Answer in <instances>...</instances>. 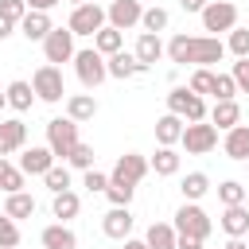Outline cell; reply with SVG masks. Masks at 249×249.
I'll return each instance as SVG.
<instances>
[{
    "label": "cell",
    "mask_w": 249,
    "mask_h": 249,
    "mask_svg": "<svg viewBox=\"0 0 249 249\" xmlns=\"http://www.w3.org/2000/svg\"><path fill=\"white\" fill-rule=\"evenodd\" d=\"M163 54L175 66H187V62L191 66H214V62L226 58V43L218 35H175Z\"/></svg>",
    "instance_id": "obj_1"
},
{
    "label": "cell",
    "mask_w": 249,
    "mask_h": 249,
    "mask_svg": "<svg viewBox=\"0 0 249 249\" xmlns=\"http://www.w3.org/2000/svg\"><path fill=\"white\" fill-rule=\"evenodd\" d=\"M74 74H78V82L93 93L105 78H109V70H105V54L101 51H93V47H82V51H74Z\"/></svg>",
    "instance_id": "obj_2"
},
{
    "label": "cell",
    "mask_w": 249,
    "mask_h": 249,
    "mask_svg": "<svg viewBox=\"0 0 249 249\" xmlns=\"http://www.w3.org/2000/svg\"><path fill=\"white\" fill-rule=\"evenodd\" d=\"M31 89H35V97H39V101H47V105H58V101H66L62 66H51V62H43V66L31 74Z\"/></svg>",
    "instance_id": "obj_3"
},
{
    "label": "cell",
    "mask_w": 249,
    "mask_h": 249,
    "mask_svg": "<svg viewBox=\"0 0 249 249\" xmlns=\"http://www.w3.org/2000/svg\"><path fill=\"white\" fill-rule=\"evenodd\" d=\"M78 140H82L78 136V121H70V117H51L47 121V148L54 152V160H66Z\"/></svg>",
    "instance_id": "obj_4"
},
{
    "label": "cell",
    "mask_w": 249,
    "mask_h": 249,
    "mask_svg": "<svg viewBox=\"0 0 249 249\" xmlns=\"http://www.w3.org/2000/svg\"><path fill=\"white\" fill-rule=\"evenodd\" d=\"M198 19H202V31L206 35H222V31L237 27V4L233 0H210L198 12Z\"/></svg>",
    "instance_id": "obj_5"
},
{
    "label": "cell",
    "mask_w": 249,
    "mask_h": 249,
    "mask_svg": "<svg viewBox=\"0 0 249 249\" xmlns=\"http://www.w3.org/2000/svg\"><path fill=\"white\" fill-rule=\"evenodd\" d=\"M167 113L183 117V121H206V101L191 89V86H171L167 93Z\"/></svg>",
    "instance_id": "obj_6"
},
{
    "label": "cell",
    "mask_w": 249,
    "mask_h": 249,
    "mask_svg": "<svg viewBox=\"0 0 249 249\" xmlns=\"http://www.w3.org/2000/svg\"><path fill=\"white\" fill-rule=\"evenodd\" d=\"M179 144L187 148V156H206V152H214V148H218V128H214V124H206V121H187V124H183Z\"/></svg>",
    "instance_id": "obj_7"
},
{
    "label": "cell",
    "mask_w": 249,
    "mask_h": 249,
    "mask_svg": "<svg viewBox=\"0 0 249 249\" xmlns=\"http://www.w3.org/2000/svg\"><path fill=\"white\" fill-rule=\"evenodd\" d=\"M175 233H191V237H210V230H214V222H210V214L198 206V202H183L179 210H175Z\"/></svg>",
    "instance_id": "obj_8"
},
{
    "label": "cell",
    "mask_w": 249,
    "mask_h": 249,
    "mask_svg": "<svg viewBox=\"0 0 249 249\" xmlns=\"http://www.w3.org/2000/svg\"><path fill=\"white\" fill-rule=\"evenodd\" d=\"M74 39H78V35H74L70 27H51V35L43 39V58H47L51 66L70 62V58H74V51H78V47H74Z\"/></svg>",
    "instance_id": "obj_9"
},
{
    "label": "cell",
    "mask_w": 249,
    "mask_h": 249,
    "mask_svg": "<svg viewBox=\"0 0 249 249\" xmlns=\"http://www.w3.org/2000/svg\"><path fill=\"white\" fill-rule=\"evenodd\" d=\"M66 27H70L74 35H93V31L105 27V8H101L97 0H86V4H78V8L70 12Z\"/></svg>",
    "instance_id": "obj_10"
},
{
    "label": "cell",
    "mask_w": 249,
    "mask_h": 249,
    "mask_svg": "<svg viewBox=\"0 0 249 249\" xmlns=\"http://www.w3.org/2000/svg\"><path fill=\"white\" fill-rule=\"evenodd\" d=\"M148 171H152V167H148V156H140V152H124V156H117L109 179H117V183H132V187H136Z\"/></svg>",
    "instance_id": "obj_11"
},
{
    "label": "cell",
    "mask_w": 249,
    "mask_h": 249,
    "mask_svg": "<svg viewBox=\"0 0 249 249\" xmlns=\"http://www.w3.org/2000/svg\"><path fill=\"white\" fill-rule=\"evenodd\" d=\"M140 12H144L140 0H109V8H105V23L117 27V31H128V27L140 23Z\"/></svg>",
    "instance_id": "obj_12"
},
{
    "label": "cell",
    "mask_w": 249,
    "mask_h": 249,
    "mask_svg": "<svg viewBox=\"0 0 249 249\" xmlns=\"http://www.w3.org/2000/svg\"><path fill=\"white\" fill-rule=\"evenodd\" d=\"M101 233L113 237V241L132 237V214H128V206H109V210L101 214Z\"/></svg>",
    "instance_id": "obj_13"
},
{
    "label": "cell",
    "mask_w": 249,
    "mask_h": 249,
    "mask_svg": "<svg viewBox=\"0 0 249 249\" xmlns=\"http://www.w3.org/2000/svg\"><path fill=\"white\" fill-rule=\"evenodd\" d=\"M23 144H27V124L19 117H0V156L23 152Z\"/></svg>",
    "instance_id": "obj_14"
},
{
    "label": "cell",
    "mask_w": 249,
    "mask_h": 249,
    "mask_svg": "<svg viewBox=\"0 0 249 249\" xmlns=\"http://www.w3.org/2000/svg\"><path fill=\"white\" fill-rule=\"evenodd\" d=\"M51 27H54V23H51V12H35V8H27V16L16 23V31H19L27 43H43V39L51 35Z\"/></svg>",
    "instance_id": "obj_15"
},
{
    "label": "cell",
    "mask_w": 249,
    "mask_h": 249,
    "mask_svg": "<svg viewBox=\"0 0 249 249\" xmlns=\"http://www.w3.org/2000/svg\"><path fill=\"white\" fill-rule=\"evenodd\" d=\"M105 70H109V78H140V74H148V66L132 54V51H117V54H109L105 58Z\"/></svg>",
    "instance_id": "obj_16"
},
{
    "label": "cell",
    "mask_w": 249,
    "mask_h": 249,
    "mask_svg": "<svg viewBox=\"0 0 249 249\" xmlns=\"http://www.w3.org/2000/svg\"><path fill=\"white\" fill-rule=\"evenodd\" d=\"M163 51H167V47H163V39H160L156 31H140V35H136V47H132V54H136V58H140L148 70H152V66L163 58Z\"/></svg>",
    "instance_id": "obj_17"
},
{
    "label": "cell",
    "mask_w": 249,
    "mask_h": 249,
    "mask_svg": "<svg viewBox=\"0 0 249 249\" xmlns=\"http://www.w3.org/2000/svg\"><path fill=\"white\" fill-rule=\"evenodd\" d=\"M51 163H54V152H51L47 144H31V148H23V156H19V171H23V175H43Z\"/></svg>",
    "instance_id": "obj_18"
},
{
    "label": "cell",
    "mask_w": 249,
    "mask_h": 249,
    "mask_svg": "<svg viewBox=\"0 0 249 249\" xmlns=\"http://www.w3.org/2000/svg\"><path fill=\"white\" fill-rule=\"evenodd\" d=\"M43 249H78V233L70 230V222H51L43 233H39Z\"/></svg>",
    "instance_id": "obj_19"
},
{
    "label": "cell",
    "mask_w": 249,
    "mask_h": 249,
    "mask_svg": "<svg viewBox=\"0 0 249 249\" xmlns=\"http://www.w3.org/2000/svg\"><path fill=\"white\" fill-rule=\"evenodd\" d=\"M66 117L70 121H93L97 117V97L86 89V93H66Z\"/></svg>",
    "instance_id": "obj_20"
},
{
    "label": "cell",
    "mask_w": 249,
    "mask_h": 249,
    "mask_svg": "<svg viewBox=\"0 0 249 249\" xmlns=\"http://www.w3.org/2000/svg\"><path fill=\"white\" fill-rule=\"evenodd\" d=\"M222 148H226V156H230V160L245 163V160H249V124H233V128H226Z\"/></svg>",
    "instance_id": "obj_21"
},
{
    "label": "cell",
    "mask_w": 249,
    "mask_h": 249,
    "mask_svg": "<svg viewBox=\"0 0 249 249\" xmlns=\"http://www.w3.org/2000/svg\"><path fill=\"white\" fill-rule=\"evenodd\" d=\"M206 121L214 124V128H233V124H241V105H237V97L233 101H214V109L206 113Z\"/></svg>",
    "instance_id": "obj_22"
},
{
    "label": "cell",
    "mask_w": 249,
    "mask_h": 249,
    "mask_svg": "<svg viewBox=\"0 0 249 249\" xmlns=\"http://www.w3.org/2000/svg\"><path fill=\"white\" fill-rule=\"evenodd\" d=\"M8 109H16V113H27L39 97H35V89H31V82H23V78H16V82H8Z\"/></svg>",
    "instance_id": "obj_23"
},
{
    "label": "cell",
    "mask_w": 249,
    "mask_h": 249,
    "mask_svg": "<svg viewBox=\"0 0 249 249\" xmlns=\"http://www.w3.org/2000/svg\"><path fill=\"white\" fill-rule=\"evenodd\" d=\"M183 117H175V113H163L160 121H156V140L163 144V148H175L179 144V136H183Z\"/></svg>",
    "instance_id": "obj_24"
},
{
    "label": "cell",
    "mask_w": 249,
    "mask_h": 249,
    "mask_svg": "<svg viewBox=\"0 0 249 249\" xmlns=\"http://www.w3.org/2000/svg\"><path fill=\"white\" fill-rule=\"evenodd\" d=\"M222 230H226L230 237H245V233H249V210H245V202L222 210Z\"/></svg>",
    "instance_id": "obj_25"
},
{
    "label": "cell",
    "mask_w": 249,
    "mask_h": 249,
    "mask_svg": "<svg viewBox=\"0 0 249 249\" xmlns=\"http://www.w3.org/2000/svg\"><path fill=\"white\" fill-rule=\"evenodd\" d=\"M179 163H183V156H179L175 148H163V144H160L156 156L148 160V167H152L156 175H163V179H167V175H179Z\"/></svg>",
    "instance_id": "obj_26"
},
{
    "label": "cell",
    "mask_w": 249,
    "mask_h": 249,
    "mask_svg": "<svg viewBox=\"0 0 249 249\" xmlns=\"http://www.w3.org/2000/svg\"><path fill=\"white\" fill-rule=\"evenodd\" d=\"M78 210H82V198H78V191H58V195L51 198V214H54L58 222H70V218H78Z\"/></svg>",
    "instance_id": "obj_27"
},
{
    "label": "cell",
    "mask_w": 249,
    "mask_h": 249,
    "mask_svg": "<svg viewBox=\"0 0 249 249\" xmlns=\"http://www.w3.org/2000/svg\"><path fill=\"white\" fill-rule=\"evenodd\" d=\"M93 51H101L105 58L109 54H117V51H124V31H117V27H101V31H93Z\"/></svg>",
    "instance_id": "obj_28"
},
{
    "label": "cell",
    "mask_w": 249,
    "mask_h": 249,
    "mask_svg": "<svg viewBox=\"0 0 249 249\" xmlns=\"http://www.w3.org/2000/svg\"><path fill=\"white\" fill-rule=\"evenodd\" d=\"M179 191H183V202H198L210 191V175L206 171H187L183 183H179Z\"/></svg>",
    "instance_id": "obj_29"
},
{
    "label": "cell",
    "mask_w": 249,
    "mask_h": 249,
    "mask_svg": "<svg viewBox=\"0 0 249 249\" xmlns=\"http://www.w3.org/2000/svg\"><path fill=\"white\" fill-rule=\"evenodd\" d=\"M144 245L148 249H175V226L171 222H152L148 233H144Z\"/></svg>",
    "instance_id": "obj_30"
},
{
    "label": "cell",
    "mask_w": 249,
    "mask_h": 249,
    "mask_svg": "<svg viewBox=\"0 0 249 249\" xmlns=\"http://www.w3.org/2000/svg\"><path fill=\"white\" fill-rule=\"evenodd\" d=\"M4 214L16 218V222H19V218H31V214H35V198H31L27 191H12V195L4 198Z\"/></svg>",
    "instance_id": "obj_31"
},
{
    "label": "cell",
    "mask_w": 249,
    "mask_h": 249,
    "mask_svg": "<svg viewBox=\"0 0 249 249\" xmlns=\"http://www.w3.org/2000/svg\"><path fill=\"white\" fill-rule=\"evenodd\" d=\"M23 171H19V163H12L8 156H0V191L4 195H12V191H23Z\"/></svg>",
    "instance_id": "obj_32"
},
{
    "label": "cell",
    "mask_w": 249,
    "mask_h": 249,
    "mask_svg": "<svg viewBox=\"0 0 249 249\" xmlns=\"http://www.w3.org/2000/svg\"><path fill=\"white\" fill-rule=\"evenodd\" d=\"M167 23H171V12L160 8V4H152V8L140 12V27H144V31H156V35H160V31H167Z\"/></svg>",
    "instance_id": "obj_33"
},
{
    "label": "cell",
    "mask_w": 249,
    "mask_h": 249,
    "mask_svg": "<svg viewBox=\"0 0 249 249\" xmlns=\"http://www.w3.org/2000/svg\"><path fill=\"white\" fill-rule=\"evenodd\" d=\"M43 183H47V191H51V195L70 191V163H51V167L43 171Z\"/></svg>",
    "instance_id": "obj_34"
},
{
    "label": "cell",
    "mask_w": 249,
    "mask_h": 249,
    "mask_svg": "<svg viewBox=\"0 0 249 249\" xmlns=\"http://www.w3.org/2000/svg\"><path fill=\"white\" fill-rule=\"evenodd\" d=\"M226 54L249 58V27H230L226 31Z\"/></svg>",
    "instance_id": "obj_35"
},
{
    "label": "cell",
    "mask_w": 249,
    "mask_h": 249,
    "mask_svg": "<svg viewBox=\"0 0 249 249\" xmlns=\"http://www.w3.org/2000/svg\"><path fill=\"white\" fill-rule=\"evenodd\" d=\"M132 195H136V187H132V183H117V179H109V187H105V198H109L113 206H128V202H132Z\"/></svg>",
    "instance_id": "obj_36"
},
{
    "label": "cell",
    "mask_w": 249,
    "mask_h": 249,
    "mask_svg": "<svg viewBox=\"0 0 249 249\" xmlns=\"http://www.w3.org/2000/svg\"><path fill=\"white\" fill-rule=\"evenodd\" d=\"M16 245H19V222L0 210V249H16Z\"/></svg>",
    "instance_id": "obj_37"
},
{
    "label": "cell",
    "mask_w": 249,
    "mask_h": 249,
    "mask_svg": "<svg viewBox=\"0 0 249 249\" xmlns=\"http://www.w3.org/2000/svg\"><path fill=\"white\" fill-rule=\"evenodd\" d=\"M187 86H191L198 97H206V93L214 89V70H210V66H195V74H191V82H187Z\"/></svg>",
    "instance_id": "obj_38"
},
{
    "label": "cell",
    "mask_w": 249,
    "mask_h": 249,
    "mask_svg": "<svg viewBox=\"0 0 249 249\" xmlns=\"http://www.w3.org/2000/svg\"><path fill=\"white\" fill-rule=\"evenodd\" d=\"M62 163H70V167H78V171H86V167H93V144H74V152L62 160Z\"/></svg>",
    "instance_id": "obj_39"
},
{
    "label": "cell",
    "mask_w": 249,
    "mask_h": 249,
    "mask_svg": "<svg viewBox=\"0 0 249 249\" xmlns=\"http://www.w3.org/2000/svg\"><path fill=\"white\" fill-rule=\"evenodd\" d=\"M218 202H222V206H237V202H245V187H241L237 179H226V183L218 187Z\"/></svg>",
    "instance_id": "obj_40"
},
{
    "label": "cell",
    "mask_w": 249,
    "mask_h": 249,
    "mask_svg": "<svg viewBox=\"0 0 249 249\" xmlns=\"http://www.w3.org/2000/svg\"><path fill=\"white\" fill-rule=\"evenodd\" d=\"M82 187H86L89 195H105L109 175H105V171H97V167H86V171H82Z\"/></svg>",
    "instance_id": "obj_41"
},
{
    "label": "cell",
    "mask_w": 249,
    "mask_h": 249,
    "mask_svg": "<svg viewBox=\"0 0 249 249\" xmlns=\"http://www.w3.org/2000/svg\"><path fill=\"white\" fill-rule=\"evenodd\" d=\"M214 101H233L237 97V86H233V78L230 74H214Z\"/></svg>",
    "instance_id": "obj_42"
},
{
    "label": "cell",
    "mask_w": 249,
    "mask_h": 249,
    "mask_svg": "<svg viewBox=\"0 0 249 249\" xmlns=\"http://www.w3.org/2000/svg\"><path fill=\"white\" fill-rule=\"evenodd\" d=\"M230 78H233L237 93H249V58H237V62H233V70H230Z\"/></svg>",
    "instance_id": "obj_43"
},
{
    "label": "cell",
    "mask_w": 249,
    "mask_h": 249,
    "mask_svg": "<svg viewBox=\"0 0 249 249\" xmlns=\"http://www.w3.org/2000/svg\"><path fill=\"white\" fill-rule=\"evenodd\" d=\"M0 16H8V19H23L27 16V0H0Z\"/></svg>",
    "instance_id": "obj_44"
},
{
    "label": "cell",
    "mask_w": 249,
    "mask_h": 249,
    "mask_svg": "<svg viewBox=\"0 0 249 249\" xmlns=\"http://www.w3.org/2000/svg\"><path fill=\"white\" fill-rule=\"evenodd\" d=\"M175 249H202V237H191V233H175Z\"/></svg>",
    "instance_id": "obj_45"
},
{
    "label": "cell",
    "mask_w": 249,
    "mask_h": 249,
    "mask_svg": "<svg viewBox=\"0 0 249 249\" xmlns=\"http://www.w3.org/2000/svg\"><path fill=\"white\" fill-rule=\"evenodd\" d=\"M8 35H16V19H8V16H0V43H4Z\"/></svg>",
    "instance_id": "obj_46"
},
{
    "label": "cell",
    "mask_w": 249,
    "mask_h": 249,
    "mask_svg": "<svg viewBox=\"0 0 249 249\" xmlns=\"http://www.w3.org/2000/svg\"><path fill=\"white\" fill-rule=\"evenodd\" d=\"M206 4H210V0H179V8H183V12H195V16H198Z\"/></svg>",
    "instance_id": "obj_47"
},
{
    "label": "cell",
    "mask_w": 249,
    "mask_h": 249,
    "mask_svg": "<svg viewBox=\"0 0 249 249\" xmlns=\"http://www.w3.org/2000/svg\"><path fill=\"white\" fill-rule=\"evenodd\" d=\"M54 4H62V0H27V8H35V12H51Z\"/></svg>",
    "instance_id": "obj_48"
},
{
    "label": "cell",
    "mask_w": 249,
    "mask_h": 249,
    "mask_svg": "<svg viewBox=\"0 0 249 249\" xmlns=\"http://www.w3.org/2000/svg\"><path fill=\"white\" fill-rule=\"evenodd\" d=\"M124 249H148L144 237H124Z\"/></svg>",
    "instance_id": "obj_49"
},
{
    "label": "cell",
    "mask_w": 249,
    "mask_h": 249,
    "mask_svg": "<svg viewBox=\"0 0 249 249\" xmlns=\"http://www.w3.org/2000/svg\"><path fill=\"white\" fill-rule=\"evenodd\" d=\"M226 249H249V241H245V237H230V241H226Z\"/></svg>",
    "instance_id": "obj_50"
},
{
    "label": "cell",
    "mask_w": 249,
    "mask_h": 249,
    "mask_svg": "<svg viewBox=\"0 0 249 249\" xmlns=\"http://www.w3.org/2000/svg\"><path fill=\"white\" fill-rule=\"evenodd\" d=\"M4 109H8V93L0 89V113H4Z\"/></svg>",
    "instance_id": "obj_51"
},
{
    "label": "cell",
    "mask_w": 249,
    "mask_h": 249,
    "mask_svg": "<svg viewBox=\"0 0 249 249\" xmlns=\"http://www.w3.org/2000/svg\"><path fill=\"white\" fill-rule=\"evenodd\" d=\"M66 4H70V8H78V4H86V0H66Z\"/></svg>",
    "instance_id": "obj_52"
},
{
    "label": "cell",
    "mask_w": 249,
    "mask_h": 249,
    "mask_svg": "<svg viewBox=\"0 0 249 249\" xmlns=\"http://www.w3.org/2000/svg\"><path fill=\"white\" fill-rule=\"evenodd\" d=\"M245 210H249V187H245Z\"/></svg>",
    "instance_id": "obj_53"
},
{
    "label": "cell",
    "mask_w": 249,
    "mask_h": 249,
    "mask_svg": "<svg viewBox=\"0 0 249 249\" xmlns=\"http://www.w3.org/2000/svg\"><path fill=\"white\" fill-rule=\"evenodd\" d=\"M245 167H249V160H245Z\"/></svg>",
    "instance_id": "obj_54"
}]
</instances>
